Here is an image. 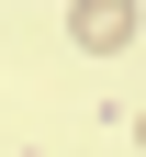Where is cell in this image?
Wrapping results in <instances>:
<instances>
[{
	"label": "cell",
	"instance_id": "obj_1",
	"mask_svg": "<svg viewBox=\"0 0 146 157\" xmlns=\"http://www.w3.org/2000/svg\"><path fill=\"white\" fill-rule=\"evenodd\" d=\"M135 23H146L135 0H79V11H68V34H79L90 56H124V45H135Z\"/></svg>",
	"mask_w": 146,
	"mask_h": 157
},
{
	"label": "cell",
	"instance_id": "obj_2",
	"mask_svg": "<svg viewBox=\"0 0 146 157\" xmlns=\"http://www.w3.org/2000/svg\"><path fill=\"white\" fill-rule=\"evenodd\" d=\"M135 146H146V112H135Z\"/></svg>",
	"mask_w": 146,
	"mask_h": 157
}]
</instances>
